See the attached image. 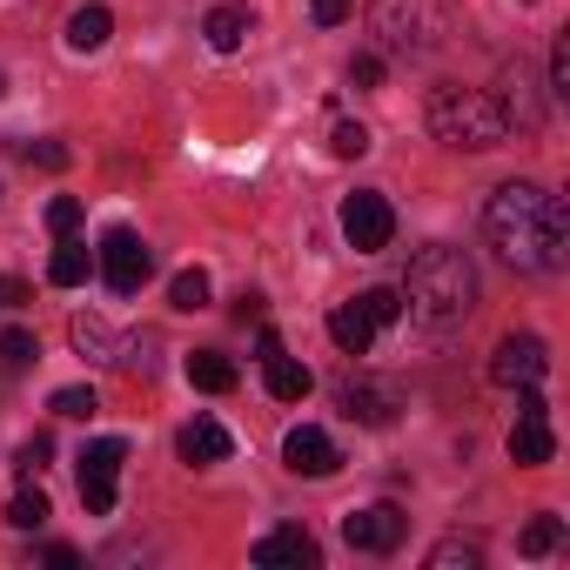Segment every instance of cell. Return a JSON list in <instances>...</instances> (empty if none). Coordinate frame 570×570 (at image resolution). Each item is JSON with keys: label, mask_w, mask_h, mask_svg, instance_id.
<instances>
[{"label": "cell", "mask_w": 570, "mask_h": 570, "mask_svg": "<svg viewBox=\"0 0 570 570\" xmlns=\"http://www.w3.org/2000/svg\"><path fill=\"white\" fill-rule=\"evenodd\" d=\"M483 235H490L497 262H510L517 275H557L563 248H570L563 202L543 181H503L483 208Z\"/></svg>", "instance_id": "cell-1"}, {"label": "cell", "mask_w": 570, "mask_h": 570, "mask_svg": "<svg viewBox=\"0 0 570 570\" xmlns=\"http://www.w3.org/2000/svg\"><path fill=\"white\" fill-rule=\"evenodd\" d=\"M403 309L416 316V323H430V330H456L470 309H476V262L463 255V248H450V242H436V248H423L416 262H410V275H403Z\"/></svg>", "instance_id": "cell-2"}, {"label": "cell", "mask_w": 570, "mask_h": 570, "mask_svg": "<svg viewBox=\"0 0 570 570\" xmlns=\"http://www.w3.org/2000/svg\"><path fill=\"white\" fill-rule=\"evenodd\" d=\"M430 135L443 148H463V155H490L503 148L510 135V115L490 88H436L430 95Z\"/></svg>", "instance_id": "cell-3"}, {"label": "cell", "mask_w": 570, "mask_h": 570, "mask_svg": "<svg viewBox=\"0 0 570 570\" xmlns=\"http://www.w3.org/2000/svg\"><path fill=\"white\" fill-rule=\"evenodd\" d=\"M370 28L390 55L423 61L450 41V8L443 0H370Z\"/></svg>", "instance_id": "cell-4"}, {"label": "cell", "mask_w": 570, "mask_h": 570, "mask_svg": "<svg viewBox=\"0 0 570 570\" xmlns=\"http://www.w3.org/2000/svg\"><path fill=\"white\" fill-rule=\"evenodd\" d=\"M121 463H128V443H121V436H95V443L81 450V503H88V517H108V510H115V497H121Z\"/></svg>", "instance_id": "cell-5"}, {"label": "cell", "mask_w": 570, "mask_h": 570, "mask_svg": "<svg viewBox=\"0 0 570 570\" xmlns=\"http://www.w3.org/2000/svg\"><path fill=\"white\" fill-rule=\"evenodd\" d=\"M95 262H101V275H108L115 296H141V282L155 275V255H148V242L135 228H108L101 248H95Z\"/></svg>", "instance_id": "cell-6"}, {"label": "cell", "mask_w": 570, "mask_h": 570, "mask_svg": "<svg viewBox=\"0 0 570 570\" xmlns=\"http://www.w3.org/2000/svg\"><path fill=\"white\" fill-rule=\"evenodd\" d=\"M343 235H350V248H356V255L390 248V235H396V208H390V195L356 188V195L343 202Z\"/></svg>", "instance_id": "cell-7"}, {"label": "cell", "mask_w": 570, "mask_h": 570, "mask_svg": "<svg viewBox=\"0 0 570 570\" xmlns=\"http://www.w3.org/2000/svg\"><path fill=\"white\" fill-rule=\"evenodd\" d=\"M557 456V436H550V403L537 396V383L530 390H517V430H510V463H523V470H537V463H550Z\"/></svg>", "instance_id": "cell-8"}, {"label": "cell", "mask_w": 570, "mask_h": 570, "mask_svg": "<svg viewBox=\"0 0 570 570\" xmlns=\"http://www.w3.org/2000/svg\"><path fill=\"white\" fill-rule=\"evenodd\" d=\"M403 530H410V517L396 503H370V510H350L343 517V543L363 550V557H390L403 543Z\"/></svg>", "instance_id": "cell-9"}, {"label": "cell", "mask_w": 570, "mask_h": 570, "mask_svg": "<svg viewBox=\"0 0 570 570\" xmlns=\"http://www.w3.org/2000/svg\"><path fill=\"white\" fill-rule=\"evenodd\" d=\"M248 563H255V570H316L323 550H316V537H309L303 523H275L268 537H255Z\"/></svg>", "instance_id": "cell-10"}, {"label": "cell", "mask_w": 570, "mask_h": 570, "mask_svg": "<svg viewBox=\"0 0 570 570\" xmlns=\"http://www.w3.org/2000/svg\"><path fill=\"white\" fill-rule=\"evenodd\" d=\"M543 370H550L543 336H503L497 356H490V383L497 390H530V383H543Z\"/></svg>", "instance_id": "cell-11"}, {"label": "cell", "mask_w": 570, "mask_h": 570, "mask_svg": "<svg viewBox=\"0 0 570 570\" xmlns=\"http://www.w3.org/2000/svg\"><path fill=\"white\" fill-rule=\"evenodd\" d=\"M282 463H289L296 476H336V470H343V450L330 443V430L296 423L289 436H282Z\"/></svg>", "instance_id": "cell-12"}, {"label": "cell", "mask_w": 570, "mask_h": 570, "mask_svg": "<svg viewBox=\"0 0 570 570\" xmlns=\"http://www.w3.org/2000/svg\"><path fill=\"white\" fill-rule=\"evenodd\" d=\"M336 403H343V416H350V423H370V430L396 423V390H383V383H343V390H336Z\"/></svg>", "instance_id": "cell-13"}, {"label": "cell", "mask_w": 570, "mask_h": 570, "mask_svg": "<svg viewBox=\"0 0 570 570\" xmlns=\"http://www.w3.org/2000/svg\"><path fill=\"white\" fill-rule=\"evenodd\" d=\"M262 383H268V396H275V403H303V396L316 390V376H309L296 356H282V350H268V356H262Z\"/></svg>", "instance_id": "cell-14"}, {"label": "cell", "mask_w": 570, "mask_h": 570, "mask_svg": "<svg viewBox=\"0 0 570 570\" xmlns=\"http://www.w3.org/2000/svg\"><path fill=\"white\" fill-rule=\"evenodd\" d=\"M175 450H181V463H222V456L235 450V436H228L215 416H195V423L175 436Z\"/></svg>", "instance_id": "cell-15"}, {"label": "cell", "mask_w": 570, "mask_h": 570, "mask_svg": "<svg viewBox=\"0 0 570 570\" xmlns=\"http://www.w3.org/2000/svg\"><path fill=\"white\" fill-rule=\"evenodd\" d=\"M330 343H336L343 356H370V343H376V323L363 316V303H336V309H330Z\"/></svg>", "instance_id": "cell-16"}, {"label": "cell", "mask_w": 570, "mask_h": 570, "mask_svg": "<svg viewBox=\"0 0 570 570\" xmlns=\"http://www.w3.org/2000/svg\"><path fill=\"white\" fill-rule=\"evenodd\" d=\"M108 35H115V14L101 8V0H95V8H75V14H68V48H75V55L108 48Z\"/></svg>", "instance_id": "cell-17"}, {"label": "cell", "mask_w": 570, "mask_h": 570, "mask_svg": "<svg viewBox=\"0 0 570 570\" xmlns=\"http://www.w3.org/2000/svg\"><path fill=\"white\" fill-rule=\"evenodd\" d=\"M188 383L208 390V396H228V390L242 383V370H235L222 350H195V356H188Z\"/></svg>", "instance_id": "cell-18"}, {"label": "cell", "mask_w": 570, "mask_h": 570, "mask_svg": "<svg viewBox=\"0 0 570 570\" xmlns=\"http://www.w3.org/2000/svg\"><path fill=\"white\" fill-rule=\"evenodd\" d=\"M248 28H255V14H248V8H215V14L202 21V35H208V48H215V55H235V48L248 41Z\"/></svg>", "instance_id": "cell-19"}, {"label": "cell", "mask_w": 570, "mask_h": 570, "mask_svg": "<svg viewBox=\"0 0 570 570\" xmlns=\"http://www.w3.org/2000/svg\"><path fill=\"white\" fill-rule=\"evenodd\" d=\"M88 268H95L88 242L61 235V248H55V262H48V282H55V289H81V282H88Z\"/></svg>", "instance_id": "cell-20"}, {"label": "cell", "mask_w": 570, "mask_h": 570, "mask_svg": "<svg viewBox=\"0 0 570 570\" xmlns=\"http://www.w3.org/2000/svg\"><path fill=\"white\" fill-rule=\"evenodd\" d=\"M557 543H563V517H557V510H537V517L523 523V537H517L523 557H550Z\"/></svg>", "instance_id": "cell-21"}, {"label": "cell", "mask_w": 570, "mask_h": 570, "mask_svg": "<svg viewBox=\"0 0 570 570\" xmlns=\"http://www.w3.org/2000/svg\"><path fill=\"white\" fill-rule=\"evenodd\" d=\"M68 336H75V350H81L88 363H115V356H108V350H115V336H108V323H101V316H75V323H68Z\"/></svg>", "instance_id": "cell-22"}, {"label": "cell", "mask_w": 570, "mask_h": 570, "mask_svg": "<svg viewBox=\"0 0 570 570\" xmlns=\"http://www.w3.org/2000/svg\"><path fill=\"white\" fill-rule=\"evenodd\" d=\"M168 309H181V316L208 309V275H202V268H181V275L168 282Z\"/></svg>", "instance_id": "cell-23"}, {"label": "cell", "mask_w": 570, "mask_h": 570, "mask_svg": "<svg viewBox=\"0 0 570 570\" xmlns=\"http://www.w3.org/2000/svg\"><path fill=\"white\" fill-rule=\"evenodd\" d=\"M423 563H430V570H476V563H483V550H476L470 537H443Z\"/></svg>", "instance_id": "cell-24"}, {"label": "cell", "mask_w": 570, "mask_h": 570, "mask_svg": "<svg viewBox=\"0 0 570 570\" xmlns=\"http://www.w3.org/2000/svg\"><path fill=\"white\" fill-rule=\"evenodd\" d=\"M0 363H14V370L41 363V343H35V330H21V323H0Z\"/></svg>", "instance_id": "cell-25"}, {"label": "cell", "mask_w": 570, "mask_h": 570, "mask_svg": "<svg viewBox=\"0 0 570 570\" xmlns=\"http://www.w3.org/2000/svg\"><path fill=\"white\" fill-rule=\"evenodd\" d=\"M55 416H75V423H88L95 410H101V396L88 390V383H68V390H55V403H48Z\"/></svg>", "instance_id": "cell-26"}, {"label": "cell", "mask_w": 570, "mask_h": 570, "mask_svg": "<svg viewBox=\"0 0 570 570\" xmlns=\"http://www.w3.org/2000/svg\"><path fill=\"white\" fill-rule=\"evenodd\" d=\"M48 517H55V510H48V497H41L35 483H28V490H21V497L8 503V523H14V530H41Z\"/></svg>", "instance_id": "cell-27"}, {"label": "cell", "mask_w": 570, "mask_h": 570, "mask_svg": "<svg viewBox=\"0 0 570 570\" xmlns=\"http://www.w3.org/2000/svg\"><path fill=\"white\" fill-rule=\"evenodd\" d=\"M330 148H336L343 161H363V155H370V128H363V121H336V135H330Z\"/></svg>", "instance_id": "cell-28"}, {"label": "cell", "mask_w": 570, "mask_h": 570, "mask_svg": "<svg viewBox=\"0 0 570 570\" xmlns=\"http://www.w3.org/2000/svg\"><path fill=\"white\" fill-rule=\"evenodd\" d=\"M356 303H363V316H370V323H376V330H383V323H396V316H403V296H396V289H363V296H356Z\"/></svg>", "instance_id": "cell-29"}, {"label": "cell", "mask_w": 570, "mask_h": 570, "mask_svg": "<svg viewBox=\"0 0 570 570\" xmlns=\"http://www.w3.org/2000/svg\"><path fill=\"white\" fill-rule=\"evenodd\" d=\"M21 155H28V168H55V175H61V168L75 161V155H68L61 141H21Z\"/></svg>", "instance_id": "cell-30"}, {"label": "cell", "mask_w": 570, "mask_h": 570, "mask_svg": "<svg viewBox=\"0 0 570 570\" xmlns=\"http://www.w3.org/2000/svg\"><path fill=\"white\" fill-rule=\"evenodd\" d=\"M48 228H55V235H75V228H81V195H55V202H48Z\"/></svg>", "instance_id": "cell-31"}, {"label": "cell", "mask_w": 570, "mask_h": 570, "mask_svg": "<svg viewBox=\"0 0 570 570\" xmlns=\"http://www.w3.org/2000/svg\"><path fill=\"white\" fill-rule=\"evenodd\" d=\"M550 95H557V101L570 95V41H557V48H550Z\"/></svg>", "instance_id": "cell-32"}, {"label": "cell", "mask_w": 570, "mask_h": 570, "mask_svg": "<svg viewBox=\"0 0 570 570\" xmlns=\"http://www.w3.org/2000/svg\"><path fill=\"white\" fill-rule=\"evenodd\" d=\"M155 350H161L155 336H135V343H128V356H115V363H128V370H141V376H155Z\"/></svg>", "instance_id": "cell-33"}, {"label": "cell", "mask_w": 570, "mask_h": 570, "mask_svg": "<svg viewBox=\"0 0 570 570\" xmlns=\"http://www.w3.org/2000/svg\"><path fill=\"white\" fill-rule=\"evenodd\" d=\"M28 303H35L28 282H21V275H0V309H28Z\"/></svg>", "instance_id": "cell-34"}, {"label": "cell", "mask_w": 570, "mask_h": 570, "mask_svg": "<svg viewBox=\"0 0 570 570\" xmlns=\"http://www.w3.org/2000/svg\"><path fill=\"white\" fill-rule=\"evenodd\" d=\"M309 14H316V28H343L350 21V0H309Z\"/></svg>", "instance_id": "cell-35"}, {"label": "cell", "mask_w": 570, "mask_h": 570, "mask_svg": "<svg viewBox=\"0 0 570 570\" xmlns=\"http://www.w3.org/2000/svg\"><path fill=\"white\" fill-rule=\"evenodd\" d=\"M350 81L376 88V81H383V61H376V55H356V61H350Z\"/></svg>", "instance_id": "cell-36"}, {"label": "cell", "mask_w": 570, "mask_h": 570, "mask_svg": "<svg viewBox=\"0 0 570 570\" xmlns=\"http://www.w3.org/2000/svg\"><path fill=\"white\" fill-rule=\"evenodd\" d=\"M48 450H55V443H48V436H28V443H21V470H28V476H35V470H41V463H48Z\"/></svg>", "instance_id": "cell-37"}, {"label": "cell", "mask_w": 570, "mask_h": 570, "mask_svg": "<svg viewBox=\"0 0 570 570\" xmlns=\"http://www.w3.org/2000/svg\"><path fill=\"white\" fill-rule=\"evenodd\" d=\"M41 557H48V563H55V570H75V563H81V550H68V543H48V550H41Z\"/></svg>", "instance_id": "cell-38"}, {"label": "cell", "mask_w": 570, "mask_h": 570, "mask_svg": "<svg viewBox=\"0 0 570 570\" xmlns=\"http://www.w3.org/2000/svg\"><path fill=\"white\" fill-rule=\"evenodd\" d=\"M0 95H8V75H0Z\"/></svg>", "instance_id": "cell-39"}]
</instances>
